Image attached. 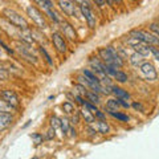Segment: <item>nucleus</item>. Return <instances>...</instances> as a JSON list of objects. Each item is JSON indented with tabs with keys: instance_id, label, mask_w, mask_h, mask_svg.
Returning a JSON list of instances; mask_svg holds the SVG:
<instances>
[{
	"instance_id": "obj_1",
	"label": "nucleus",
	"mask_w": 159,
	"mask_h": 159,
	"mask_svg": "<svg viewBox=\"0 0 159 159\" xmlns=\"http://www.w3.org/2000/svg\"><path fill=\"white\" fill-rule=\"evenodd\" d=\"M3 16L9 24H12L13 27H16L19 29H28L29 28V24L25 20V17L21 16V15H20L19 12H16L15 9L6 8L3 11Z\"/></svg>"
},
{
	"instance_id": "obj_2",
	"label": "nucleus",
	"mask_w": 159,
	"mask_h": 159,
	"mask_svg": "<svg viewBox=\"0 0 159 159\" xmlns=\"http://www.w3.org/2000/svg\"><path fill=\"white\" fill-rule=\"evenodd\" d=\"M129 34H130V37L137 39V40H139V41L147 44V45H152V47L154 45H159V40L154 36L152 33L142 31V29H134V31H131Z\"/></svg>"
},
{
	"instance_id": "obj_3",
	"label": "nucleus",
	"mask_w": 159,
	"mask_h": 159,
	"mask_svg": "<svg viewBox=\"0 0 159 159\" xmlns=\"http://www.w3.org/2000/svg\"><path fill=\"white\" fill-rule=\"evenodd\" d=\"M27 13H28V16L31 17L32 21L36 24V25L40 28V29H44V28H47V20L45 17L43 16V13L40 12V9L37 7H34V6H28L27 7Z\"/></svg>"
},
{
	"instance_id": "obj_4",
	"label": "nucleus",
	"mask_w": 159,
	"mask_h": 159,
	"mask_svg": "<svg viewBox=\"0 0 159 159\" xmlns=\"http://www.w3.org/2000/svg\"><path fill=\"white\" fill-rule=\"evenodd\" d=\"M80 11H81L82 16L85 17V21L88 24L89 28H96L97 25V19H96V15H94L93 9L90 8V6H89V3H84L80 6Z\"/></svg>"
},
{
	"instance_id": "obj_5",
	"label": "nucleus",
	"mask_w": 159,
	"mask_h": 159,
	"mask_svg": "<svg viewBox=\"0 0 159 159\" xmlns=\"http://www.w3.org/2000/svg\"><path fill=\"white\" fill-rule=\"evenodd\" d=\"M126 43H127V45H130L134 51H135L137 53H139V54H142L143 57H146V56L150 54V45H147V44L139 41V40H137V39L129 36V39L126 40Z\"/></svg>"
},
{
	"instance_id": "obj_6",
	"label": "nucleus",
	"mask_w": 159,
	"mask_h": 159,
	"mask_svg": "<svg viewBox=\"0 0 159 159\" xmlns=\"http://www.w3.org/2000/svg\"><path fill=\"white\" fill-rule=\"evenodd\" d=\"M58 6L66 16H70V17L77 16L78 8H77L76 3H74L73 0H58Z\"/></svg>"
},
{
	"instance_id": "obj_7",
	"label": "nucleus",
	"mask_w": 159,
	"mask_h": 159,
	"mask_svg": "<svg viewBox=\"0 0 159 159\" xmlns=\"http://www.w3.org/2000/svg\"><path fill=\"white\" fill-rule=\"evenodd\" d=\"M52 43H53L54 48L57 49V52H60V53H66L68 45H66L65 37H64L60 32H53L52 33Z\"/></svg>"
},
{
	"instance_id": "obj_8",
	"label": "nucleus",
	"mask_w": 159,
	"mask_h": 159,
	"mask_svg": "<svg viewBox=\"0 0 159 159\" xmlns=\"http://www.w3.org/2000/svg\"><path fill=\"white\" fill-rule=\"evenodd\" d=\"M0 98H3L4 101L11 103V105L13 107H16V109L20 105V99L17 97V94L13 90H11V89H3V90H0Z\"/></svg>"
},
{
	"instance_id": "obj_9",
	"label": "nucleus",
	"mask_w": 159,
	"mask_h": 159,
	"mask_svg": "<svg viewBox=\"0 0 159 159\" xmlns=\"http://www.w3.org/2000/svg\"><path fill=\"white\" fill-rule=\"evenodd\" d=\"M139 69H141L142 74L145 76L147 80H150V81H154V80H157L158 74H157V70L155 68H154L150 62H143L141 66H139Z\"/></svg>"
},
{
	"instance_id": "obj_10",
	"label": "nucleus",
	"mask_w": 159,
	"mask_h": 159,
	"mask_svg": "<svg viewBox=\"0 0 159 159\" xmlns=\"http://www.w3.org/2000/svg\"><path fill=\"white\" fill-rule=\"evenodd\" d=\"M19 39L21 40L23 43L28 44V45H32V44L36 43V40L33 39V32L31 29H20L19 31Z\"/></svg>"
},
{
	"instance_id": "obj_11",
	"label": "nucleus",
	"mask_w": 159,
	"mask_h": 159,
	"mask_svg": "<svg viewBox=\"0 0 159 159\" xmlns=\"http://www.w3.org/2000/svg\"><path fill=\"white\" fill-rule=\"evenodd\" d=\"M61 28H62L64 36H65L68 40H70V41H74V40H76V31H74V27L72 24H69L66 21H61Z\"/></svg>"
},
{
	"instance_id": "obj_12",
	"label": "nucleus",
	"mask_w": 159,
	"mask_h": 159,
	"mask_svg": "<svg viewBox=\"0 0 159 159\" xmlns=\"http://www.w3.org/2000/svg\"><path fill=\"white\" fill-rule=\"evenodd\" d=\"M12 122H13V116L11 113L0 111V131H4L7 127H9Z\"/></svg>"
},
{
	"instance_id": "obj_13",
	"label": "nucleus",
	"mask_w": 159,
	"mask_h": 159,
	"mask_svg": "<svg viewBox=\"0 0 159 159\" xmlns=\"http://www.w3.org/2000/svg\"><path fill=\"white\" fill-rule=\"evenodd\" d=\"M111 93L116 96V98H122V99H129L130 98V94L127 90L119 88V86H111Z\"/></svg>"
},
{
	"instance_id": "obj_14",
	"label": "nucleus",
	"mask_w": 159,
	"mask_h": 159,
	"mask_svg": "<svg viewBox=\"0 0 159 159\" xmlns=\"http://www.w3.org/2000/svg\"><path fill=\"white\" fill-rule=\"evenodd\" d=\"M80 116H81V118L85 119V122L89 123V125H92V123L96 122V117H94V114L92 111H89L86 107H84L81 111H80Z\"/></svg>"
},
{
	"instance_id": "obj_15",
	"label": "nucleus",
	"mask_w": 159,
	"mask_h": 159,
	"mask_svg": "<svg viewBox=\"0 0 159 159\" xmlns=\"http://www.w3.org/2000/svg\"><path fill=\"white\" fill-rule=\"evenodd\" d=\"M96 127H97V131L101 133V134H107L110 131V126H109V123L106 121H102V119H96Z\"/></svg>"
},
{
	"instance_id": "obj_16",
	"label": "nucleus",
	"mask_w": 159,
	"mask_h": 159,
	"mask_svg": "<svg viewBox=\"0 0 159 159\" xmlns=\"http://www.w3.org/2000/svg\"><path fill=\"white\" fill-rule=\"evenodd\" d=\"M85 97H86V99H88L89 102H90V103H94V105H98V103L101 102V98H99L98 93L93 92V90H88L86 94H85Z\"/></svg>"
},
{
	"instance_id": "obj_17",
	"label": "nucleus",
	"mask_w": 159,
	"mask_h": 159,
	"mask_svg": "<svg viewBox=\"0 0 159 159\" xmlns=\"http://www.w3.org/2000/svg\"><path fill=\"white\" fill-rule=\"evenodd\" d=\"M15 110H17L16 107H13L11 103H8L7 101H4L3 98H0V111L2 113H13Z\"/></svg>"
},
{
	"instance_id": "obj_18",
	"label": "nucleus",
	"mask_w": 159,
	"mask_h": 159,
	"mask_svg": "<svg viewBox=\"0 0 159 159\" xmlns=\"http://www.w3.org/2000/svg\"><path fill=\"white\" fill-rule=\"evenodd\" d=\"M143 58H145V57H143L142 54L134 52L130 56V64H131V65H134V66H141L143 64Z\"/></svg>"
},
{
	"instance_id": "obj_19",
	"label": "nucleus",
	"mask_w": 159,
	"mask_h": 159,
	"mask_svg": "<svg viewBox=\"0 0 159 159\" xmlns=\"http://www.w3.org/2000/svg\"><path fill=\"white\" fill-rule=\"evenodd\" d=\"M82 74L85 76L89 81L90 82H96V84H101V81H99V78L97 77V74L92 72V70H89V69H82Z\"/></svg>"
},
{
	"instance_id": "obj_20",
	"label": "nucleus",
	"mask_w": 159,
	"mask_h": 159,
	"mask_svg": "<svg viewBox=\"0 0 159 159\" xmlns=\"http://www.w3.org/2000/svg\"><path fill=\"white\" fill-rule=\"evenodd\" d=\"M106 110L107 111H118L119 105L117 102V98H110L106 101Z\"/></svg>"
},
{
	"instance_id": "obj_21",
	"label": "nucleus",
	"mask_w": 159,
	"mask_h": 159,
	"mask_svg": "<svg viewBox=\"0 0 159 159\" xmlns=\"http://www.w3.org/2000/svg\"><path fill=\"white\" fill-rule=\"evenodd\" d=\"M60 127H61L62 135H64V137L68 135V133H69V127H70V125H69V121H68L66 118H60Z\"/></svg>"
},
{
	"instance_id": "obj_22",
	"label": "nucleus",
	"mask_w": 159,
	"mask_h": 159,
	"mask_svg": "<svg viewBox=\"0 0 159 159\" xmlns=\"http://www.w3.org/2000/svg\"><path fill=\"white\" fill-rule=\"evenodd\" d=\"M39 52L41 53V56H43L44 58H45V61L49 64V65H51V66H53V65H54V64H53V60H52V57H51V54H49V53L47 52V49L44 48L43 45H40V47H39Z\"/></svg>"
},
{
	"instance_id": "obj_23",
	"label": "nucleus",
	"mask_w": 159,
	"mask_h": 159,
	"mask_svg": "<svg viewBox=\"0 0 159 159\" xmlns=\"http://www.w3.org/2000/svg\"><path fill=\"white\" fill-rule=\"evenodd\" d=\"M113 118H117L118 121H121V122H129V116H126V114H123V113H119V111H107Z\"/></svg>"
},
{
	"instance_id": "obj_24",
	"label": "nucleus",
	"mask_w": 159,
	"mask_h": 159,
	"mask_svg": "<svg viewBox=\"0 0 159 159\" xmlns=\"http://www.w3.org/2000/svg\"><path fill=\"white\" fill-rule=\"evenodd\" d=\"M114 78H116L117 82H119V84H125V82H127V80H129L127 74L125 72H122V70H117L116 74H114Z\"/></svg>"
},
{
	"instance_id": "obj_25",
	"label": "nucleus",
	"mask_w": 159,
	"mask_h": 159,
	"mask_svg": "<svg viewBox=\"0 0 159 159\" xmlns=\"http://www.w3.org/2000/svg\"><path fill=\"white\" fill-rule=\"evenodd\" d=\"M45 13H47L48 16H49V17H51V19L53 20L54 23H57V24H61V21H62V20L58 17V15H57V12H56V11H54V8H49V9H47V11H45Z\"/></svg>"
},
{
	"instance_id": "obj_26",
	"label": "nucleus",
	"mask_w": 159,
	"mask_h": 159,
	"mask_svg": "<svg viewBox=\"0 0 159 159\" xmlns=\"http://www.w3.org/2000/svg\"><path fill=\"white\" fill-rule=\"evenodd\" d=\"M34 3H37L40 7H43L44 11H47V9L49 8H53V3L51 2V0H33Z\"/></svg>"
},
{
	"instance_id": "obj_27",
	"label": "nucleus",
	"mask_w": 159,
	"mask_h": 159,
	"mask_svg": "<svg viewBox=\"0 0 159 159\" xmlns=\"http://www.w3.org/2000/svg\"><path fill=\"white\" fill-rule=\"evenodd\" d=\"M31 138H32V141L34 142V145H36V146L41 145L43 141H44V137H43L40 133H33V134H31Z\"/></svg>"
},
{
	"instance_id": "obj_28",
	"label": "nucleus",
	"mask_w": 159,
	"mask_h": 159,
	"mask_svg": "<svg viewBox=\"0 0 159 159\" xmlns=\"http://www.w3.org/2000/svg\"><path fill=\"white\" fill-rule=\"evenodd\" d=\"M62 110L65 111L66 114H72V113L74 111V105H73L72 102H69V101L64 102V103H62Z\"/></svg>"
},
{
	"instance_id": "obj_29",
	"label": "nucleus",
	"mask_w": 159,
	"mask_h": 159,
	"mask_svg": "<svg viewBox=\"0 0 159 159\" xmlns=\"http://www.w3.org/2000/svg\"><path fill=\"white\" fill-rule=\"evenodd\" d=\"M148 28H150V31L154 33V36H155V37L159 40V24H157V23H151L150 25H148Z\"/></svg>"
},
{
	"instance_id": "obj_30",
	"label": "nucleus",
	"mask_w": 159,
	"mask_h": 159,
	"mask_svg": "<svg viewBox=\"0 0 159 159\" xmlns=\"http://www.w3.org/2000/svg\"><path fill=\"white\" fill-rule=\"evenodd\" d=\"M74 89H77L76 94H78V96H85L86 92H88V89L84 85H81V84H76V85H74Z\"/></svg>"
},
{
	"instance_id": "obj_31",
	"label": "nucleus",
	"mask_w": 159,
	"mask_h": 159,
	"mask_svg": "<svg viewBox=\"0 0 159 159\" xmlns=\"http://www.w3.org/2000/svg\"><path fill=\"white\" fill-rule=\"evenodd\" d=\"M84 106H85V107L88 109L89 111H92L93 114H94V113H96V111L98 110V107H97L96 105H94V103H90L89 101H85V105H84Z\"/></svg>"
},
{
	"instance_id": "obj_32",
	"label": "nucleus",
	"mask_w": 159,
	"mask_h": 159,
	"mask_svg": "<svg viewBox=\"0 0 159 159\" xmlns=\"http://www.w3.org/2000/svg\"><path fill=\"white\" fill-rule=\"evenodd\" d=\"M117 102L119 106H122L123 109H129L130 107V103L127 102V99H122V98H117Z\"/></svg>"
},
{
	"instance_id": "obj_33",
	"label": "nucleus",
	"mask_w": 159,
	"mask_h": 159,
	"mask_svg": "<svg viewBox=\"0 0 159 159\" xmlns=\"http://www.w3.org/2000/svg\"><path fill=\"white\" fill-rule=\"evenodd\" d=\"M51 126H52V129H54V130L60 127V119L57 117H52L51 118Z\"/></svg>"
},
{
	"instance_id": "obj_34",
	"label": "nucleus",
	"mask_w": 159,
	"mask_h": 159,
	"mask_svg": "<svg viewBox=\"0 0 159 159\" xmlns=\"http://www.w3.org/2000/svg\"><path fill=\"white\" fill-rule=\"evenodd\" d=\"M0 47H3V49H4V51H6L8 54H13V49H12V48H9V47L7 45V44L3 41L2 39H0Z\"/></svg>"
},
{
	"instance_id": "obj_35",
	"label": "nucleus",
	"mask_w": 159,
	"mask_h": 159,
	"mask_svg": "<svg viewBox=\"0 0 159 159\" xmlns=\"http://www.w3.org/2000/svg\"><path fill=\"white\" fill-rule=\"evenodd\" d=\"M150 53H152V54H154V57H155L158 61H159V49H158V48L150 45Z\"/></svg>"
},
{
	"instance_id": "obj_36",
	"label": "nucleus",
	"mask_w": 159,
	"mask_h": 159,
	"mask_svg": "<svg viewBox=\"0 0 159 159\" xmlns=\"http://www.w3.org/2000/svg\"><path fill=\"white\" fill-rule=\"evenodd\" d=\"M8 78V73H7V70L4 68H2L0 66V80H3V81H6V80Z\"/></svg>"
},
{
	"instance_id": "obj_37",
	"label": "nucleus",
	"mask_w": 159,
	"mask_h": 159,
	"mask_svg": "<svg viewBox=\"0 0 159 159\" xmlns=\"http://www.w3.org/2000/svg\"><path fill=\"white\" fill-rule=\"evenodd\" d=\"M135 110H139V111H145V107L142 106V103H139V102H133V105H131Z\"/></svg>"
},
{
	"instance_id": "obj_38",
	"label": "nucleus",
	"mask_w": 159,
	"mask_h": 159,
	"mask_svg": "<svg viewBox=\"0 0 159 159\" xmlns=\"http://www.w3.org/2000/svg\"><path fill=\"white\" fill-rule=\"evenodd\" d=\"M45 138L47 139H52V138H54V129H49V130L47 131V135H45Z\"/></svg>"
},
{
	"instance_id": "obj_39",
	"label": "nucleus",
	"mask_w": 159,
	"mask_h": 159,
	"mask_svg": "<svg viewBox=\"0 0 159 159\" xmlns=\"http://www.w3.org/2000/svg\"><path fill=\"white\" fill-rule=\"evenodd\" d=\"M94 117H97L98 119H102V121H105V114H103L102 111H99V110H97L96 113H94Z\"/></svg>"
},
{
	"instance_id": "obj_40",
	"label": "nucleus",
	"mask_w": 159,
	"mask_h": 159,
	"mask_svg": "<svg viewBox=\"0 0 159 159\" xmlns=\"http://www.w3.org/2000/svg\"><path fill=\"white\" fill-rule=\"evenodd\" d=\"M74 98H76V101L80 103V105H85V101H84V98H82V96H78V94H74Z\"/></svg>"
},
{
	"instance_id": "obj_41",
	"label": "nucleus",
	"mask_w": 159,
	"mask_h": 159,
	"mask_svg": "<svg viewBox=\"0 0 159 159\" xmlns=\"http://www.w3.org/2000/svg\"><path fill=\"white\" fill-rule=\"evenodd\" d=\"M80 118H81V116H80V113L74 114L73 118H72V123H73V125H76V123H78V122H80Z\"/></svg>"
},
{
	"instance_id": "obj_42",
	"label": "nucleus",
	"mask_w": 159,
	"mask_h": 159,
	"mask_svg": "<svg viewBox=\"0 0 159 159\" xmlns=\"http://www.w3.org/2000/svg\"><path fill=\"white\" fill-rule=\"evenodd\" d=\"M93 2L94 3H96V6H98V7H103V6H105V0H93Z\"/></svg>"
},
{
	"instance_id": "obj_43",
	"label": "nucleus",
	"mask_w": 159,
	"mask_h": 159,
	"mask_svg": "<svg viewBox=\"0 0 159 159\" xmlns=\"http://www.w3.org/2000/svg\"><path fill=\"white\" fill-rule=\"evenodd\" d=\"M86 130L89 131V134H90V135H96V129H93L92 126H88Z\"/></svg>"
},
{
	"instance_id": "obj_44",
	"label": "nucleus",
	"mask_w": 159,
	"mask_h": 159,
	"mask_svg": "<svg viewBox=\"0 0 159 159\" xmlns=\"http://www.w3.org/2000/svg\"><path fill=\"white\" fill-rule=\"evenodd\" d=\"M69 133H70V135H72V137H76V135H77V133H76V129H74L73 126H70V127H69Z\"/></svg>"
},
{
	"instance_id": "obj_45",
	"label": "nucleus",
	"mask_w": 159,
	"mask_h": 159,
	"mask_svg": "<svg viewBox=\"0 0 159 159\" xmlns=\"http://www.w3.org/2000/svg\"><path fill=\"white\" fill-rule=\"evenodd\" d=\"M74 3H77V4H80V6H81V4H84V3H86V0H73Z\"/></svg>"
},
{
	"instance_id": "obj_46",
	"label": "nucleus",
	"mask_w": 159,
	"mask_h": 159,
	"mask_svg": "<svg viewBox=\"0 0 159 159\" xmlns=\"http://www.w3.org/2000/svg\"><path fill=\"white\" fill-rule=\"evenodd\" d=\"M31 122H32V121H28V122L25 123V125H24V126H23V129H27V127H28L29 125H31Z\"/></svg>"
},
{
	"instance_id": "obj_47",
	"label": "nucleus",
	"mask_w": 159,
	"mask_h": 159,
	"mask_svg": "<svg viewBox=\"0 0 159 159\" xmlns=\"http://www.w3.org/2000/svg\"><path fill=\"white\" fill-rule=\"evenodd\" d=\"M105 3H107L109 6H113V4H114V3H113V0H105Z\"/></svg>"
},
{
	"instance_id": "obj_48",
	"label": "nucleus",
	"mask_w": 159,
	"mask_h": 159,
	"mask_svg": "<svg viewBox=\"0 0 159 159\" xmlns=\"http://www.w3.org/2000/svg\"><path fill=\"white\" fill-rule=\"evenodd\" d=\"M113 3H117V4H122V0H113Z\"/></svg>"
},
{
	"instance_id": "obj_49",
	"label": "nucleus",
	"mask_w": 159,
	"mask_h": 159,
	"mask_svg": "<svg viewBox=\"0 0 159 159\" xmlns=\"http://www.w3.org/2000/svg\"><path fill=\"white\" fill-rule=\"evenodd\" d=\"M32 159H40V158H39V157H33Z\"/></svg>"
},
{
	"instance_id": "obj_50",
	"label": "nucleus",
	"mask_w": 159,
	"mask_h": 159,
	"mask_svg": "<svg viewBox=\"0 0 159 159\" xmlns=\"http://www.w3.org/2000/svg\"><path fill=\"white\" fill-rule=\"evenodd\" d=\"M0 54H2V49H0Z\"/></svg>"
},
{
	"instance_id": "obj_51",
	"label": "nucleus",
	"mask_w": 159,
	"mask_h": 159,
	"mask_svg": "<svg viewBox=\"0 0 159 159\" xmlns=\"http://www.w3.org/2000/svg\"><path fill=\"white\" fill-rule=\"evenodd\" d=\"M133 2H137V0H133Z\"/></svg>"
}]
</instances>
